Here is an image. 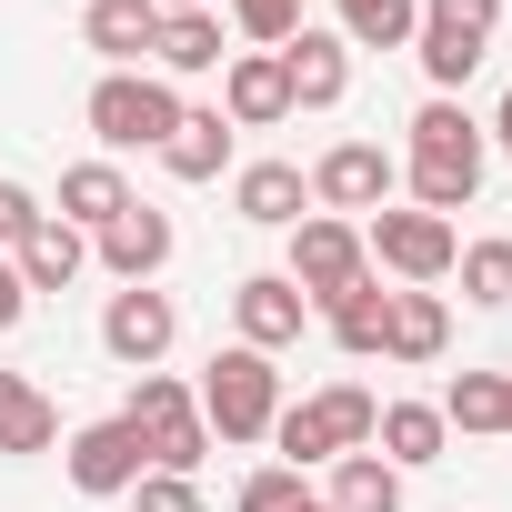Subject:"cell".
Instances as JSON below:
<instances>
[{"label":"cell","instance_id":"cell-2","mask_svg":"<svg viewBox=\"0 0 512 512\" xmlns=\"http://www.w3.org/2000/svg\"><path fill=\"white\" fill-rule=\"evenodd\" d=\"M181 91L161 81V71H101L91 81V101H81V121H91V141H101V161H121V151H161L171 131H181Z\"/></svg>","mask_w":512,"mask_h":512},{"label":"cell","instance_id":"cell-21","mask_svg":"<svg viewBox=\"0 0 512 512\" xmlns=\"http://www.w3.org/2000/svg\"><path fill=\"white\" fill-rule=\"evenodd\" d=\"M442 342H452L442 292H392V312H382V352H392V362H442Z\"/></svg>","mask_w":512,"mask_h":512},{"label":"cell","instance_id":"cell-34","mask_svg":"<svg viewBox=\"0 0 512 512\" xmlns=\"http://www.w3.org/2000/svg\"><path fill=\"white\" fill-rule=\"evenodd\" d=\"M21 312H31V282H21L11 251H0V332H21Z\"/></svg>","mask_w":512,"mask_h":512},{"label":"cell","instance_id":"cell-24","mask_svg":"<svg viewBox=\"0 0 512 512\" xmlns=\"http://www.w3.org/2000/svg\"><path fill=\"white\" fill-rule=\"evenodd\" d=\"M161 171L171 181H221L231 171V121L221 111H181V131L161 141Z\"/></svg>","mask_w":512,"mask_h":512},{"label":"cell","instance_id":"cell-10","mask_svg":"<svg viewBox=\"0 0 512 512\" xmlns=\"http://www.w3.org/2000/svg\"><path fill=\"white\" fill-rule=\"evenodd\" d=\"M181 342V312H171V292H151V282H121L111 292V312H101V352L121 362V372H161V352Z\"/></svg>","mask_w":512,"mask_h":512},{"label":"cell","instance_id":"cell-16","mask_svg":"<svg viewBox=\"0 0 512 512\" xmlns=\"http://www.w3.org/2000/svg\"><path fill=\"white\" fill-rule=\"evenodd\" d=\"M81 41H91L111 71H141L151 41H161V0H91V11H81Z\"/></svg>","mask_w":512,"mask_h":512},{"label":"cell","instance_id":"cell-14","mask_svg":"<svg viewBox=\"0 0 512 512\" xmlns=\"http://www.w3.org/2000/svg\"><path fill=\"white\" fill-rule=\"evenodd\" d=\"M282 81H292V111H332V101L352 91V41L302 21V31L282 41Z\"/></svg>","mask_w":512,"mask_h":512},{"label":"cell","instance_id":"cell-3","mask_svg":"<svg viewBox=\"0 0 512 512\" xmlns=\"http://www.w3.org/2000/svg\"><path fill=\"white\" fill-rule=\"evenodd\" d=\"M191 402H201V422H211L221 442H272V422H282V372H272V352L231 342V352L201 362Z\"/></svg>","mask_w":512,"mask_h":512},{"label":"cell","instance_id":"cell-25","mask_svg":"<svg viewBox=\"0 0 512 512\" xmlns=\"http://www.w3.org/2000/svg\"><path fill=\"white\" fill-rule=\"evenodd\" d=\"M432 412H442V432H512V372H452V392Z\"/></svg>","mask_w":512,"mask_h":512},{"label":"cell","instance_id":"cell-28","mask_svg":"<svg viewBox=\"0 0 512 512\" xmlns=\"http://www.w3.org/2000/svg\"><path fill=\"white\" fill-rule=\"evenodd\" d=\"M382 312H392V292H382V282H352L342 302H322V322H332V342H342L352 362H372V352H382Z\"/></svg>","mask_w":512,"mask_h":512},{"label":"cell","instance_id":"cell-15","mask_svg":"<svg viewBox=\"0 0 512 512\" xmlns=\"http://www.w3.org/2000/svg\"><path fill=\"white\" fill-rule=\"evenodd\" d=\"M91 251H101V272H111V282H151V272L171 262V211L131 201L111 231H91Z\"/></svg>","mask_w":512,"mask_h":512},{"label":"cell","instance_id":"cell-17","mask_svg":"<svg viewBox=\"0 0 512 512\" xmlns=\"http://www.w3.org/2000/svg\"><path fill=\"white\" fill-rule=\"evenodd\" d=\"M302 201H312V171H302V161H251V171L231 181V211L262 221V231H292Z\"/></svg>","mask_w":512,"mask_h":512},{"label":"cell","instance_id":"cell-31","mask_svg":"<svg viewBox=\"0 0 512 512\" xmlns=\"http://www.w3.org/2000/svg\"><path fill=\"white\" fill-rule=\"evenodd\" d=\"M292 502H302V472H292V462H262V472L241 482V502H231V512H292Z\"/></svg>","mask_w":512,"mask_h":512},{"label":"cell","instance_id":"cell-29","mask_svg":"<svg viewBox=\"0 0 512 512\" xmlns=\"http://www.w3.org/2000/svg\"><path fill=\"white\" fill-rule=\"evenodd\" d=\"M452 272H462V292H472L482 312H502V302H512V241H472V251H452Z\"/></svg>","mask_w":512,"mask_h":512},{"label":"cell","instance_id":"cell-9","mask_svg":"<svg viewBox=\"0 0 512 512\" xmlns=\"http://www.w3.org/2000/svg\"><path fill=\"white\" fill-rule=\"evenodd\" d=\"M392 191H402V161L382 151V141H332L322 161H312V201L342 221V211H392Z\"/></svg>","mask_w":512,"mask_h":512},{"label":"cell","instance_id":"cell-5","mask_svg":"<svg viewBox=\"0 0 512 512\" xmlns=\"http://www.w3.org/2000/svg\"><path fill=\"white\" fill-rule=\"evenodd\" d=\"M492 31H502V0H422V31H412V61L422 81L452 101L482 61H492Z\"/></svg>","mask_w":512,"mask_h":512},{"label":"cell","instance_id":"cell-12","mask_svg":"<svg viewBox=\"0 0 512 512\" xmlns=\"http://www.w3.org/2000/svg\"><path fill=\"white\" fill-rule=\"evenodd\" d=\"M302 322H312V302L292 292V272H251V282H231V332H241L251 352H292Z\"/></svg>","mask_w":512,"mask_h":512},{"label":"cell","instance_id":"cell-22","mask_svg":"<svg viewBox=\"0 0 512 512\" xmlns=\"http://www.w3.org/2000/svg\"><path fill=\"white\" fill-rule=\"evenodd\" d=\"M442 412L432 402H382V422H372V452L392 462V472H422V462H442Z\"/></svg>","mask_w":512,"mask_h":512},{"label":"cell","instance_id":"cell-30","mask_svg":"<svg viewBox=\"0 0 512 512\" xmlns=\"http://www.w3.org/2000/svg\"><path fill=\"white\" fill-rule=\"evenodd\" d=\"M231 31H241L251 51H282V41L302 31V0H231Z\"/></svg>","mask_w":512,"mask_h":512},{"label":"cell","instance_id":"cell-27","mask_svg":"<svg viewBox=\"0 0 512 512\" xmlns=\"http://www.w3.org/2000/svg\"><path fill=\"white\" fill-rule=\"evenodd\" d=\"M422 0H342V41L352 51H412Z\"/></svg>","mask_w":512,"mask_h":512},{"label":"cell","instance_id":"cell-4","mask_svg":"<svg viewBox=\"0 0 512 512\" xmlns=\"http://www.w3.org/2000/svg\"><path fill=\"white\" fill-rule=\"evenodd\" d=\"M372 422H382V402H372L362 382H332V392H312V402H282L272 442H282V462H292V472H312V462L372 452Z\"/></svg>","mask_w":512,"mask_h":512},{"label":"cell","instance_id":"cell-26","mask_svg":"<svg viewBox=\"0 0 512 512\" xmlns=\"http://www.w3.org/2000/svg\"><path fill=\"white\" fill-rule=\"evenodd\" d=\"M322 502H332V512H402V472H392L382 452H342Z\"/></svg>","mask_w":512,"mask_h":512},{"label":"cell","instance_id":"cell-35","mask_svg":"<svg viewBox=\"0 0 512 512\" xmlns=\"http://www.w3.org/2000/svg\"><path fill=\"white\" fill-rule=\"evenodd\" d=\"M482 141H502V161H512V91L492 101V121H482Z\"/></svg>","mask_w":512,"mask_h":512},{"label":"cell","instance_id":"cell-7","mask_svg":"<svg viewBox=\"0 0 512 512\" xmlns=\"http://www.w3.org/2000/svg\"><path fill=\"white\" fill-rule=\"evenodd\" d=\"M362 251H372V262H382L402 292H432V282L452 272V251H462V241H452L442 211H372V221H362Z\"/></svg>","mask_w":512,"mask_h":512},{"label":"cell","instance_id":"cell-36","mask_svg":"<svg viewBox=\"0 0 512 512\" xmlns=\"http://www.w3.org/2000/svg\"><path fill=\"white\" fill-rule=\"evenodd\" d=\"M161 11H221V0H161Z\"/></svg>","mask_w":512,"mask_h":512},{"label":"cell","instance_id":"cell-20","mask_svg":"<svg viewBox=\"0 0 512 512\" xmlns=\"http://www.w3.org/2000/svg\"><path fill=\"white\" fill-rule=\"evenodd\" d=\"M51 442H61L51 392H41L31 372H0V452H11V462H31V452H51Z\"/></svg>","mask_w":512,"mask_h":512},{"label":"cell","instance_id":"cell-6","mask_svg":"<svg viewBox=\"0 0 512 512\" xmlns=\"http://www.w3.org/2000/svg\"><path fill=\"white\" fill-rule=\"evenodd\" d=\"M121 422L141 432L151 472H201V452H211V422H201L191 382H171V372H141V382H131V402H121Z\"/></svg>","mask_w":512,"mask_h":512},{"label":"cell","instance_id":"cell-11","mask_svg":"<svg viewBox=\"0 0 512 512\" xmlns=\"http://www.w3.org/2000/svg\"><path fill=\"white\" fill-rule=\"evenodd\" d=\"M61 462H71V482L91 492V502H111V492H131L141 472H151V452H141V432L111 412V422H81L71 442H61Z\"/></svg>","mask_w":512,"mask_h":512},{"label":"cell","instance_id":"cell-1","mask_svg":"<svg viewBox=\"0 0 512 512\" xmlns=\"http://www.w3.org/2000/svg\"><path fill=\"white\" fill-rule=\"evenodd\" d=\"M482 161H492V141H482V121L462 111V101H422L412 111V131H402V181H412V211H472V191H482Z\"/></svg>","mask_w":512,"mask_h":512},{"label":"cell","instance_id":"cell-37","mask_svg":"<svg viewBox=\"0 0 512 512\" xmlns=\"http://www.w3.org/2000/svg\"><path fill=\"white\" fill-rule=\"evenodd\" d=\"M292 512H332V502H312V492H302V502H292Z\"/></svg>","mask_w":512,"mask_h":512},{"label":"cell","instance_id":"cell-23","mask_svg":"<svg viewBox=\"0 0 512 512\" xmlns=\"http://www.w3.org/2000/svg\"><path fill=\"white\" fill-rule=\"evenodd\" d=\"M11 262H21V282H31V292H71V282H81V262H91V231H71V221L51 211V221L11 251Z\"/></svg>","mask_w":512,"mask_h":512},{"label":"cell","instance_id":"cell-13","mask_svg":"<svg viewBox=\"0 0 512 512\" xmlns=\"http://www.w3.org/2000/svg\"><path fill=\"white\" fill-rule=\"evenodd\" d=\"M221 121H231V131H272V121H292L282 51H231V61H221Z\"/></svg>","mask_w":512,"mask_h":512},{"label":"cell","instance_id":"cell-19","mask_svg":"<svg viewBox=\"0 0 512 512\" xmlns=\"http://www.w3.org/2000/svg\"><path fill=\"white\" fill-rule=\"evenodd\" d=\"M131 201H141V191L121 181V161H71V171H61V221H71V231H111Z\"/></svg>","mask_w":512,"mask_h":512},{"label":"cell","instance_id":"cell-32","mask_svg":"<svg viewBox=\"0 0 512 512\" xmlns=\"http://www.w3.org/2000/svg\"><path fill=\"white\" fill-rule=\"evenodd\" d=\"M41 221H51V211H41V191H31V181H0V251H21Z\"/></svg>","mask_w":512,"mask_h":512},{"label":"cell","instance_id":"cell-33","mask_svg":"<svg viewBox=\"0 0 512 512\" xmlns=\"http://www.w3.org/2000/svg\"><path fill=\"white\" fill-rule=\"evenodd\" d=\"M131 512H201V492H191V472H141Z\"/></svg>","mask_w":512,"mask_h":512},{"label":"cell","instance_id":"cell-18","mask_svg":"<svg viewBox=\"0 0 512 512\" xmlns=\"http://www.w3.org/2000/svg\"><path fill=\"white\" fill-rule=\"evenodd\" d=\"M221 61H231L221 51V11H161V41H151V71L161 81H201Z\"/></svg>","mask_w":512,"mask_h":512},{"label":"cell","instance_id":"cell-8","mask_svg":"<svg viewBox=\"0 0 512 512\" xmlns=\"http://www.w3.org/2000/svg\"><path fill=\"white\" fill-rule=\"evenodd\" d=\"M352 282H372L362 231H352V221H332V211H302V221H292V292L322 312V302H342Z\"/></svg>","mask_w":512,"mask_h":512}]
</instances>
